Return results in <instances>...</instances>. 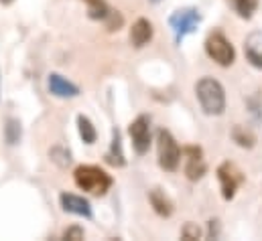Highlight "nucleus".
I'll list each match as a JSON object with an SVG mask.
<instances>
[{"mask_svg":"<svg viewBox=\"0 0 262 241\" xmlns=\"http://www.w3.org/2000/svg\"><path fill=\"white\" fill-rule=\"evenodd\" d=\"M73 181L75 184L85 190V192H92V195H106L108 188L112 186V179L106 171H102L100 166H92V164H83V166H77L75 173H73Z\"/></svg>","mask_w":262,"mask_h":241,"instance_id":"obj_2","label":"nucleus"},{"mask_svg":"<svg viewBox=\"0 0 262 241\" xmlns=\"http://www.w3.org/2000/svg\"><path fill=\"white\" fill-rule=\"evenodd\" d=\"M230 4L242 18H252V14L258 8V0H230Z\"/></svg>","mask_w":262,"mask_h":241,"instance_id":"obj_16","label":"nucleus"},{"mask_svg":"<svg viewBox=\"0 0 262 241\" xmlns=\"http://www.w3.org/2000/svg\"><path fill=\"white\" fill-rule=\"evenodd\" d=\"M150 2H155V4H157V2H161V0H150Z\"/></svg>","mask_w":262,"mask_h":241,"instance_id":"obj_23","label":"nucleus"},{"mask_svg":"<svg viewBox=\"0 0 262 241\" xmlns=\"http://www.w3.org/2000/svg\"><path fill=\"white\" fill-rule=\"evenodd\" d=\"M205 53L211 61H215L222 67H230L236 59V51L234 45L224 37V33L213 31L209 33V37L205 39Z\"/></svg>","mask_w":262,"mask_h":241,"instance_id":"obj_4","label":"nucleus"},{"mask_svg":"<svg viewBox=\"0 0 262 241\" xmlns=\"http://www.w3.org/2000/svg\"><path fill=\"white\" fill-rule=\"evenodd\" d=\"M197 100L207 116H222L226 112V91L213 77H201L195 85Z\"/></svg>","mask_w":262,"mask_h":241,"instance_id":"obj_1","label":"nucleus"},{"mask_svg":"<svg viewBox=\"0 0 262 241\" xmlns=\"http://www.w3.org/2000/svg\"><path fill=\"white\" fill-rule=\"evenodd\" d=\"M232 138H234V142L236 144H240L242 148H252L254 146V136L246 130V128H242V126H236L234 128V132H232Z\"/></svg>","mask_w":262,"mask_h":241,"instance_id":"obj_17","label":"nucleus"},{"mask_svg":"<svg viewBox=\"0 0 262 241\" xmlns=\"http://www.w3.org/2000/svg\"><path fill=\"white\" fill-rule=\"evenodd\" d=\"M47 85H49L51 95L61 98V100H71V98L79 95V87L75 83H71L69 79H66L63 75H59V73H51Z\"/></svg>","mask_w":262,"mask_h":241,"instance_id":"obj_8","label":"nucleus"},{"mask_svg":"<svg viewBox=\"0 0 262 241\" xmlns=\"http://www.w3.org/2000/svg\"><path fill=\"white\" fill-rule=\"evenodd\" d=\"M157 150H159V164L161 168L173 173L179 168L181 162V148L177 144V140L173 138V134L169 130H159L157 136Z\"/></svg>","mask_w":262,"mask_h":241,"instance_id":"obj_3","label":"nucleus"},{"mask_svg":"<svg viewBox=\"0 0 262 241\" xmlns=\"http://www.w3.org/2000/svg\"><path fill=\"white\" fill-rule=\"evenodd\" d=\"M104 20L108 22V29H110V31H118V29L122 27V16H120L116 10H110V14H108Z\"/></svg>","mask_w":262,"mask_h":241,"instance_id":"obj_20","label":"nucleus"},{"mask_svg":"<svg viewBox=\"0 0 262 241\" xmlns=\"http://www.w3.org/2000/svg\"><path fill=\"white\" fill-rule=\"evenodd\" d=\"M2 2H4V4H10V2H12V0H2Z\"/></svg>","mask_w":262,"mask_h":241,"instance_id":"obj_22","label":"nucleus"},{"mask_svg":"<svg viewBox=\"0 0 262 241\" xmlns=\"http://www.w3.org/2000/svg\"><path fill=\"white\" fill-rule=\"evenodd\" d=\"M244 53L250 65L262 69V33H252L244 43Z\"/></svg>","mask_w":262,"mask_h":241,"instance_id":"obj_12","label":"nucleus"},{"mask_svg":"<svg viewBox=\"0 0 262 241\" xmlns=\"http://www.w3.org/2000/svg\"><path fill=\"white\" fill-rule=\"evenodd\" d=\"M148 199H150L152 209H155L161 217H171V215H173V201H171L161 188H152L150 195H148Z\"/></svg>","mask_w":262,"mask_h":241,"instance_id":"obj_13","label":"nucleus"},{"mask_svg":"<svg viewBox=\"0 0 262 241\" xmlns=\"http://www.w3.org/2000/svg\"><path fill=\"white\" fill-rule=\"evenodd\" d=\"M63 239H73V241L83 239V229H81V227H77V225L69 227L66 233H63Z\"/></svg>","mask_w":262,"mask_h":241,"instance_id":"obj_21","label":"nucleus"},{"mask_svg":"<svg viewBox=\"0 0 262 241\" xmlns=\"http://www.w3.org/2000/svg\"><path fill=\"white\" fill-rule=\"evenodd\" d=\"M181 237L187 241L199 239V237H201V229L197 227L195 223H185V227H183V231H181Z\"/></svg>","mask_w":262,"mask_h":241,"instance_id":"obj_19","label":"nucleus"},{"mask_svg":"<svg viewBox=\"0 0 262 241\" xmlns=\"http://www.w3.org/2000/svg\"><path fill=\"white\" fill-rule=\"evenodd\" d=\"M150 39H152V25L146 18H138L130 29V43L136 49H140V47L148 45Z\"/></svg>","mask_w":262,"mask_h":241,"instance_id":"obj_11","label":"nucleus"},{"mask_svg":"<svg viewBox=\"0 0 262 241\" xmlns=\"http://www.w3.org/2000/svg\"><path fill=\"white\" fill-rule=\"evenodd\" d=\"M217 179H220V186H222V195H224V199H226V201L234 199L236 188H238V184H240V181H242L240 173H238L230 162H224V164L217 168Z\"/></svg>","mask_w":262,"mask_h":241,"instance_id":"obj_7","label":"nucleus"},{"mask_svg":"<svg viewBox=\"0 0 262 241\" xmlns=\"http://www.w3.org/2000/svg\"><path fill=\"white\" fill-rule=\"evenodd\" d=\"M4 136H6V142H8L10 146H14V144L20 140V124H18V120L10 118V120L6 122V128H4Z\"/></svg>","mask_w":262,"mask_h":241,"instance_id":"obj_18","label":"nucleus"},{"mask_svg":"<svg viewBox=\"0 0 262 241\" xmlns=\"http://www.w3.org/2000/svg\"><path fill=\"white\" fill-rule=\"evenodd\" d=\"M201 22V14L197 12L195 8H181L177 12L171 14L169 18V25L175 33V41L181 43L187 35H191L197 29V25Z\"/></svg>","mask_w":262,"mask_h":241,"instance_id":"obj_5","label":"nucleus"},{"mask_svg":"<svg viewBox=\"0 0 262 241\" xmlns=\"http://www.w3.org/2000/svg\"><path fill=\"white\" fill-rule=\"evenodd\" d=\"M106 160L114 166H122L124 164V154H122V140H120V132L114 130V136H112V148L110 152L106 154Z\"/></svg>","mask_w":262,"mask_h":241,"instance_id":"obj_14","label":"nucleus"},{"mask_svg":"<svg viewBox=\"0 0 262 241\" xmlns=\"http://www.w3.org/2000/svg\"><path fill=\"white\" fill-rule=\"evenodd\" d=\"M185 156H187L185 158V175H187V179L189 181H199L207 171L205 160L201 158V150L195 148V146H189V148H185Z\"/></svg>","mask_w":262,"mask_h":241,"instance_id":"obj_9","label":"nucleus"},{"mask_svg":"<svg viewBox=\"0 0 262 241\" xmlns=\"http://www.w3.org/2000/svg\"><path fill=\"white\" fill-rule=\"evenodd\" d=\"M130 138L136 154H146L150 148V118L138 116L130 124Z\"/></svg>","mask_w":262,"mask_h":241,"instance_id":"obj_6","label":"nucleus"},{"mask_svg":"<svg viewBox=\"0 0 262 241\" xmlns=\"http://www.w3.org/2000/svg\"><path fill=\"white\" fill-rule=\"evenodd\" d=\"M77 130H79V136H81V140H83L85 144H94V142H96L98 132H96L94 124L88 120L85 116H79V118H77Z\"/></svg>","mask_w":262,"mask_h":241,"instance_id":"obj_15","label":"nucleus"},{"mask_svg":"<svg viewBox=\"0 0 262 241\" xmlns=\"http://www.w3.org/2000/svg\"><path fill=\"white\" fill-rule=\"evenodd\" d=\"M59 201H61V207H63L66 213L77 215V217H85V219L92 217V205L83 197H77V195H71V192H63L59 197Z\"/></svg>","mask_w":262,"mask_h":241,"instance_id":"obj_10","label":"nucleus"}]
</instances>
